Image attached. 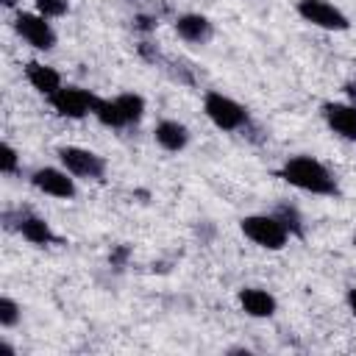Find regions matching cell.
Wrapping results in <instances>:
<instances>
[{"label":"cell","mask_w":356,"mask_h":356,"mask_svg":"<svg viewBox=\"0 0 356 356\" xmlns=\"http://www.w3.org/2000/svg\"><path fill=\"white\" fill-rule=\"evenodd\" d=\"M289 186H298L303 192H312V195H337V178L331 175V170L312 159V156H292L284 161L281 172H278Z\"/></svg>","instance_id":"1"},{"label":"cell","mask_w":356,"mask_h":356,"mask_svg":"<svg viewBox=\"0 0 356 356\" xmlns=\"http://www.w3.org/2000/svg\"><path fill=\"white\" fill-rule=\"evenodd\" d=\"M242 234L259 245V248H267V250H281L289 239V231L284 228V222L275 217V214H250V217H242L239 222Z\"/></svg>","instance_id":"2"},{"label":"cell","mask_w":356,"mask_h":356,"mask_svg":"<svg viewBox=\"0 0 356 356\" xmlns=\"http://www.w3.org/2000/svg\"><path fill=\"white\" fill-rule=\"evenodd\" d=\"M203 111L206 117L220 128V131H239L248 125V111L245 106H239L234 97L222 95V92H206L203 97Z\"/></svg>","instance_id":"3"},{"label":"cell","mask_w":356,"mask_h":356,"mask_svg":"<svg viewBox=\"0 0 356 356\" xmlns=\"http://www.w3.org/2000/svg\"><path fill=\"white\" fill-rule=\"evenodd\" d=\"M47 100H50L56 114L70 117V120H81L86 114H95V106H97L100 97L92 95L89 89H81V86H61Z\"/></svg>","instance_id":"4"},{"label":"cell","mask_w":356,"mask_h":356,"mask_svg":"<svg viewBox=\"0 0 356 356\" xmlns=\"http://www.w3.org/2000/svg\"><path fill=\"white\" fill-rule=\"evenodd\" d=\"M58 159H61L64 170L72 172L75 178L103 181V175H106V161L95 150H86V147H78V145H67V147H58Z\"/></svg>","instance_id":"5"},{"label":"cell","mask_w":356,"mask_h":356,"mask_svg":"<svg viewBox=\"0 0 356 356\" xmlns=\"http://www.w3.org/2000/svg\"><path fill=\"white\" fill-rule=\"evenodd\" d=\"M14 28L17 33L36 50H53L56 47V31L53 25L47 22V17H42L39 11L31 14V11H19L14 17Z\"/></svg>","instance_id":"6"},{"label":"cell","mask_w":356,"mask_h":356,"mask_svg":"<svg viewBox=\"0 0 356 356\" xmlns=\"http://www.w3.org/2000/svg\"><path fill=\"white\" fill-rule=\"evenodd\" d=\"M298 14L306 22L325 28V31H348L350 28L348 17L328 0H298Z\"/></svg>","instance_id":"7"},{"label":"cell","mask_w":356,"mask_h":356,"mask_svg":"<svg viewBox=\"0 0 356 356\" xmlns=\"http://www.w3.org/2000/svg\"><path fill=\"white\" fill-rule=\"evenodd\" d=\"M31 184L50 197H61V200L75 197V181H72V172H67V170L39 167L31 172Z\"/></svg>","instance_id":"8"},{"label":"cell","mask_w":356,"mask_h":356,"mask_svg":"<svg viewBox=\"0 0 356 356\" xmlns=\"http://www.w3.org/2000/svg\"><path fill=\"white\" fill-rule=\"evenodd\" d=\"M323 117L337 136L356 142V106L353 103H325Z\"/></svg>","instance_id":"9"},{"label":"cell","mask_w":356,"mask_h":356,"mask_svg":"<svg viewBox=\"0 0 356 356\" xmlns=\"http://www.w3.org/2000/svg\"><path fill=\"white\" fill-rule=\"evenodd\" d=\"M175 33H178L184 42L206 44V42L214 36V25H211L209 17H203V14H181V17L175 19Z\"/></svg>","instance_id":"10"},{"label":"cell","mask_w":356,"mask_h":356,"mask_svg":"<svg viewBox=\"0 0 356 356\" xmlns=\"http://www.w3.org/2000/svg\"><path fill=\"white\" fill-rule=\"evenodd\" d=\"M239 306H242V312L250 314V317H273L275 309H278V300H275L267 289L245 286V289H239Z\"/></svg>","instance_id":"11"},{"label":"cell","mask_w":356,"mask_h":356,"mask_svg":"<svg viewBox=\"0 0 356 356\" xmlns=\"http://www.w3.org/2000/svg\"><path fill=\"white\" fill-rule=\"evenodd\" d=\"M25 78H28V83H31L36 92H42V95H47V97H50L56 89L64 86L58 70H53V67H47V64H39V61H28V64H25Z\"/></svg>","instance_id":"12"},{"label":"cell","mask_w":356,"mask_h":356,"mask_svg":"<svg viewBox=\"0 0 356 356\" xmlns=\"http://www.w3.org/2000/svg\"><path fill=\"white\" fill-rule=\"evenodd\" d=\"M153 136H156V142H159L164 150H170V153H178V150H184V147L189 145V131H186V125L178 122V120H161V122L156 125Z\"/></svg>","instance_id":"13"},{"label":"cell","mask_w":356,"mask_h":356,"mask_svg":"<svg viewBox=\"0 0 356 356\" xmlns=\"http://www.w3.org/2000/svg\"><path fill=\"white\" fill-rule=\"evenodd\" d=\"M17 231H19L31 245H50V242L56 239L50 222L42 220V217H36V214H22V217L17 220Z\"/></svg>","instance_id":"14"},{"label":"cell","mask_w":356,"mask_h":356,"mask_svg":"<svg viewBox=\"0 0 356 356\" xmlns=\"http://www.w3.org/2000/svg\"><path fill=\"white\" fill-rule=\"evenodd\" d=\"M114 100H117V108H120L125 125H134V122L142 120V114H145V97H142V95L122 92V95H117Z\"/></svg>","instance_id":"15"},{"label":"cell","mask_w":356,"mask_h":356,"mask_svg":"<svg viewBox=\"0 0 356 356\" xmlns=\"http://www.w3.org/2000/svg\"><path fill=\"white\" fill-rule=\"evenodd\" d=\"M95 117H97V122L106 125V128H125L122 114H120L114 97H100L97 106H95Z\"/></svg>","instance_id":"16"},{"label":"cell","mask_w":356,"mask_h":356,"mask_svg":"<svg viewBox=\"0 0 356 356\" xmlns=\"http://www.w3.org/2000/svg\"><path fill=\"white\" fill-rule=\"evenodd\" d=\"M273 214L284 222V228H286L289 234H303V225H300V214H298V209H292V206H278Z\"/></svg>","instance_id":"17"},{"label":"cell","mask_w":356,"mask_h":356,"mask_svg":"<svg viewBox=\"0 0 356 356\" xmlns=\"http://www.w3.org/2000/svg\"><path fill=\"white\" fill-rule=\"evenodd\" d=\"M33 6H36V11H39L42 17H47V19L64 17V14L70 11V3H67V0H33Z\"/></svg>","instance_id":"18"},{"label":"cell","mask_w":356,"mask_h":356,"mask_svg":"<svg viewBox=\"0 0 356 356\" xmlns=\"http://www.w3.org/2000/svg\"><path fill=\"white\" fill-rule=\"evenodd\" d=\"M19 323V306L11 298H0V325L3 328H14Z\"/></svg>","instance_id":"19"},{"label":"cell","mask_w":356,"mask_h":356,"mask_svg":"<svg viewBox=\"0 0 356 356\" xmlns=\"http://www.w3.org/2000/svg\"><path fill=\"white\" fill-rule=\"evenodd\" d=\"M17 164H19L17 150H14L8 142H3V147H0V170H3L6 175H11V172H17Z\"/></svg>","instance_id":"20"},{"label":"cell","mask_w":356,"mask_h":356,"mask_svg":"<svg viewBox=\"0 0 356 356\" xmlns=\"http://www.w3.org/2000/svg\"><path fill=\"white\" fill-rule=\"evenodd\" d=\"M128 253H131V248L120 245V248H117V250H114L108 259H111V264H114V267H122V264H125V259H128Z\"/></svg>","instance_id":"21"},{"label":"cell","mask_w":356,"mask_h":356,"mask_svg":"<svg viewBox=\"0 0 356 356\" xmlns=\"http://www.w3.org/2000/svg\"><path fill=\"white\" fill-rule=\"evenodd\" d=\"M134 28H136V31H153V28H156V19H153V17L139 14V17L134 19Z\"/></svg>","instance_id":"22"},{"label":"cell","mask_w":356,"mask_h":356,"mask_svg":"<svg viewBox=\"0 0 356 356\" xmlns=\"http://www.w3.org/2000/svg\"><path fill=\"white\" fill-rule=\"evenodd\" d=\"M345 95H348L350 103L356 106V81H348V83H345Z\"/></svg>","instance_id":"23"},{"label":"cell","mask_w":356,"mask_h":356,"mask_svg":"<svg viewBox=\"0 0 356 356\" xmlns=\"http://www.w3.org/2000/svg\"><path fill=\"white\" fill-rule=\"evenodd\" d=\"M348 306H350V312H353V317H356V286L348 289Z\"/></svg>","instance_id":"24"},{"label":"cell","mask_w":356,"mask_h":356,"mask_svg":"<svg viewBox=\"0 0 356 356\" xmlns=\"http://www.w3.org/2000/svg\"><path fill=\"white\" fill-rule=\"evenodd\" d=\"M3 6H14V0H3Z\"/></svg>","instance_id":"25"}]
</instances>
